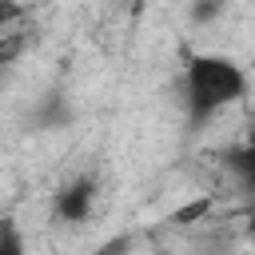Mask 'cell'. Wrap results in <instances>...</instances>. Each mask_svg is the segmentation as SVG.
<instances>
[{"instance_id": "cell-4", "label": "cell", "mask_w": 255, "mask_h": 255, "mask_svg": "<svg viewBox=\"0 0 255 255\" xmlns=\"http://www.w3.org/2000/svg\"><path fill=\"white\" fill-rule=\"evenodd\" d=\"M0 255H24V235L8 215H0Z\"/></svg>"}, {"instance_id": "cell-7", "label": "cell", "mask_w": 255, "mask_h": 255, "mask_svg": "<svg viewBox=\"0 0 255 255\" xmlns=\"http://www.w3.org/2000/svg\"><path fill=\"white\" fill-rule=\"evenodd\" d=\"M135 4H139V8H143V0H135Z\"/></svg>"}, {"instance_id": "cell-3", "label": "cell", "mask_w": 255, "mask_h": 255, "mask_svg": "<svg viewBox=\"0 0 255 255\" xmlns=\"http://www.w3.org/2000/svg\"><path fill=\"white\" fill-rule=\"evenodd\" d=\"M223 167L231 171V179L239 183V191L247 199H255V143H239V147L223 151Z\"/></svg>"}, {"instance_id": "cell-5", "label": "cell", "mask_w": 255, "mask_h": 255, "mask_svg": "<svg viewBox=\"0 0 255 255\" xmlns=\"http://www.w3.org/2000/svg\"><path fill=\"white\" fill-rule=\"evenodd\" d=\"M219 12H223V0H199V4H191V20L195 24H203V20L219 16Z\"/></svg>"}, {"instance_id": "cell-6", "label": "cell", "mask_w": 255, "mask_h": 255, "mask_svg": "<svg viewBox=\"0 0 255 255\" xmlns=\"http://www.w3.org/2000/svg\"><path fill=\"white\" fill-rule=\"evenodd\" d=\"M247 239L255 243V207H251V219H247Z\"/></svg>"}, {"instance_id": "cell-1", "label": "cell", "mask_w": 255, "mask_h": 255, "mask_svg": "<svg viewBox=\"0 0 255 255\" xmlns=\"http://www.w3.org/2000/svg\"><path fill=\"white\" fill-rule=\"evenodd\" d=\"M243 96H247V72L231 56L195 52L183 64V112L191 124H207Z\"/></svg>"}, {"instance_id": "cell-2", "label": "cell", "mask_w": 255, "mask_h": 255, "mask_svg": "<svg viewBox=\"0 0 255 255\" xmlns=\"http://www.w3.org/2000/svg\"><path fill=\"white\" fill-rule=\"evenodd\" d=\"M96 179L92 175H80V179H72V183H64L60 191H56V199H52V215L60 219V223H88L92 219V211H96Z\"/></svg>"}]
</instances>
